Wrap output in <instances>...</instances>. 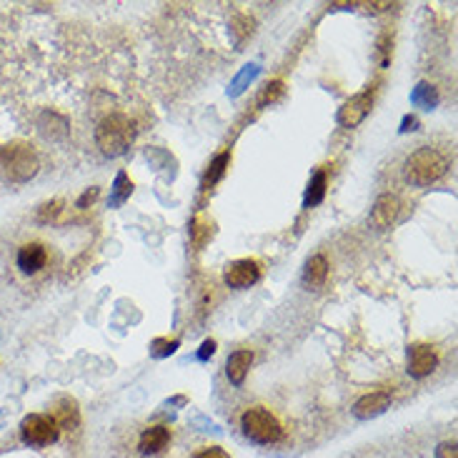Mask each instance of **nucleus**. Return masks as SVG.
<instances>
[{
    "mask_svg": "<svg viewBox=\"0 0 458 458\" xmlns=\"http://www.w3.org/2000/svg\"><path fill=\"white\" fill-rule=\"evenodd\" d=\"M98 193H100L98 188H88L86 193L78 198V203H75V206L81 208V211H83V208H88V206H93V203H96V198H98Z\"/></svg>",
    "mask_w": 458,
    "mask_h": 458,
    "instance_id": "obj_24",
    "label": "nucleus"
},
{
    "mask_svg": "<svg viewBox=\"0 0 458 458\" xmlns=\"http://www.w3.org/2000/svg\"><path fill=\"white\" fill-rule=\"evenodd\" d=\"M258 278H261V266L253 258H238V261L225 266V273H223L225 286L235 288V291L251 288L253 283H258Z\"/></svg>",
    "mask_w": 458,
    "mask_h": 458,
    "instance_id": "obj_7",
    "label": "nucleus"
},
{
    "mask_svg": "<svg viewBox=\"0 0 458 458\" xmlns=\"http://www.w3.org/2000/svg\"><path fill=\"white\" fill-rule=\"evenodd\" d=\"M398 213H401V201L395 195L391 193L378 195V201L371 208V223L376 228H388L395 218H398Z\"/></svg>",
    "mask_w": 458,
    "mask_h": 458,
    "instance_id": "obj_10",
    "label": "nucleus"
},
{
    "mask_svg": "<svg viewBox=\"0 0 458 458\" xmlns=\"http://www.w3.org/2000/svg\"><path fill=\"white\" fill-rule=\"evenodd\" d=\"M436 456H438V458H458L456 443H453V441H446V443H441V446L436 448Z\"/></svg>",
    "mask_w": 458,
    "mask_h": 458,
    "instance_id": "obj_25",
    "label": "nucleus"
},
{
    "mask_svg": "<svg viewBox=\"0 0 458 458\" xmlns=\"http://www.w3.org/2000/svg\"><path fill=\"white\" fill-rule=\"evenodd\" d=\"M411 103L418 105V108H424V110L436 108V105H438V91H436L431 83H418L411 93Z\"/></svg>",
    "mask_w": 458,
    "mask_h": 458,
    "instance_id": "obj_18",
    "label": "nucleus"
},
{
    "mask_svg": "<svg viewBox=\"0 0 458 458\" xmlns=\"http://www.w3.org/2000/svg\"><path fill=\"white\" fill-rule=\"evenodd\" d=\"M178 348V341H168V338H155L153 344H150V355L153 358H168L173 355Z\"/></svg>",
    "mask_w": 458,
    "mask_h": 458,
    "instance_id": "obj_20",
    "label": "nucleus"
},
{
    "mask_svg": "<svg viewBox=\"0 0 458 458\" xmlns=\"http://www.w3.org/2000/svg\"><path fill=\"white\" fill-rule=\"evenodd\" d=\"M258 75H261V65H256V63L246 65V68H243L241 73H238V75L233 78V81H230L228 96H230V98H238L243 91H246L248 86H251L253 81H256Z\"/></svg>",
    "mask_w": 458,
    "mask_h": 458,
    "instance_id": "obj_19",
    "label": "nucleus"
},
{
    "mask_svg": "<svg viewBox=\"0 0 458 458\" xmlns=\"http://www.w3.org/2000/svg\"><path fill=\"white\" fill-rule=\"evenodd\" d=\"M228 163H230V153H228V150H225V153H221V155H216V158L211 161V166H208L206 176H203L201 188L208 190L211 185H216L218 181L225 176V168H228Z\"/></svg>",
    "mask_w": 458,
    "mask_h": 458,
    "instance_id": "obj_17",
    "label": "nucleus"
},
{
    "mask_svg": "<svg viewBox=\"0 0 458 458\" xmlns=\"http://www.w3.org/2000/svg\"><path fill=\"white\" fill-rule=\"evenodd\" d=\"M41 171V158L30 145L11 143L0 148V173L11 183H28Z\"/></svg>",
    "mask_w": 458,
    "mask_h": 458,
    "instance_id": "obj_2",
    "label": "nucleus"
},
{
    "mask_svg": "<svg viewBox=\"0 0 458 458\" xmlns=\"http://www.w3.org/2000/svg\"><path fill=\"white\" fill-rule=\"evenodd\" d=\"M131 193H133V183H131V178H128V173L126 171H121L118 176H115V181H113V188H110V198H108V206L110 208H118V206H123V203L131 198Z\"/></svg>",
    "mask_w": 458,
    "mask_h": 458,
    "instance_id": "obj_15",
    "label": "nucleus"
},
{
    "mask_svg": "<svg viewBox=\"0 0 458 458\" xmlns=\"http://www.w3.org/2000/svg\"><path fill=\"white\" fill-rule=\"evenodd\" d=\"M20 436H23V443H28V446H51V443L58 441L60 428H58L55 418L43 416V413H30L20 424Z\"/></svg>",
    "mask_w": 458,
    "mask_h": 458,
    "instance_id": "obj_5",
    "label": "nucleus"
},
{
    "mask_svg": "<svg viewBox=\"0 0 458 458\" xmlns=\"http://www.w3.org/2000/svg\"><path fill=\"white\" fill-rule=\"evenodd\" d=\"M195 458H230V456H228V451H223V448L213 446V448H203Z\"/></svg>",
    "mask_w": 458,
    "mask_h": 458,
    "instance_id": "obj_26",
    "label": "nucleus"
},
{
    "mask_svg": "<svg viewBox=\"0 0 458 458\" xmlns=\"http://www.w3.org/2000/svg\"><path fill=\"white\" fill-rule=\"evenodd\" d=\"M391 408V393L388 391H373L366 393L363 398H358L353 406V416L361 418V421H371V418L381 416Z\"/></svg>",
    "mask_w": 458,
    "mask_h": 458,
    "instance_id": "obj_9",
    "label": "nucleus"
},
{
    "mask_svg": "<svg viewBox=\"0 0 458 458\" xmlns=\"http://www.w3.org/2000/svg\"><path fill=\"white\" fill-rule=\"evenodd\" d=\"M241 428L251 443L258 446H273L283 438V428L278 424V418L266 408H248L241 416Z\"/></svg>",
    "mask_w": 458,
    "mask_h": 458,
    "instance_id": "obj_4",
    "label": "nucleus"
},
{
    "mask_svg": "<svg viewBox=\"0 0 458 458\" xmlns=\"http://www.w3.org/2000/svg\"><path fill=\"white\" fill-rule=\"evenodd\" d=\"M213 353H216V341H213V338H208V341H203V344H201V348H198V353H195V358H198V361L206 363Z\"/></svg>",
    "mask_w": 458,
    "mask_h": 458,
    "instance_id": "obj_23",
    "label": "nucleus"
},
{
    "mask_svg": "<svg viewBox=\"0 0 458 458\" xmlns=\"http://www.w3.org/2000/svg\"><path fill=\"white\" fill-rule=\"evenodd\" d=\"M408 131H418V118L416 115H406L401 121V133H408Z\"/></svg>",
    "mask_w": 458,
    "mask_h": 458,
    "instance_id": "obj_28",
    "label": "nucleus"
},
{
    "mask_svg": "<svg viewBox=\"0 0 458 458\" xmlns=\"http://www.w3.org/2000/svg\"><path fill=\"white\" fill-rule=\"evenodd\" d=\"M60 211H63V203H60V201L46 203V206L38 211V218H41V221H53V218H55Z\"/></svg>",
    "mask_w": 458,
    "mask_h": 458,
    "instance_id": "obj_22",
    "label": "nucleus"
},
{
    "mask_svg": "<svg viewBox=\"0 0 458 458\" xmlns=\"http://www.w3.org/2000/svg\"><path fill=\"white\" fill-rule=\"evenodd\" d=\"M438 366V353L428 344H413L408 348V373L413 378H426Z\"/></svg>",
    "mask_w": 458,
    "mask_h": 458,
    "instance_id": "obj_8",
    "label": "nucleus"
},
{
    "mask_svg": "<svg viewBox=\"0 0 458 458\" xmlns=\"http://www.w3.org/2000/svg\"><path fill=\"white\" fill-rule=\"evenodd\" d=\"M48 261V253L41 243H25L20 251H18V268L23 270V273L33 275L46 266Z\"/></svg>",
    "mask_w": 458,
    "mask_h": 458,
    "instance_id": "obj_12",
    "label": "nucleus"
},
{
    "mask_svg": "<svg viewBox=\"0 0 458 458\" xmlns=\"http://www.w3.org/2000/svg\"><path fill=\"white\" fill-rule=\"evenodd\" d=\"M378 48H381V65H384V68H388V63H391V55H388V51H391V46H388V35H384V38H381V43H378Z\"/></svg>",
    "mask_w": 458,
    "mask_h": 458,
    "instance_id": "obj_27",
    "label": "nucleus"
},
{
    "mask_svg": "<svg viewBox=\"0 0 458 458\" xmlns=\"http://www.w3.org/2000/svg\"><path fill=\"white\" fill-rule=\"evenodd\" d=\"M281 96H283V83L273 81V83H268V86L263 88V93H261V98H258V105L273 103V100H278Z\"/></svg>",
    "mask_w": 458,
    "mask_h": 458,
    "instance_id": "obj_21",
    "label": "nucleus"
},
{
    "mask_svg": "<svg viewBox=\"0 0 458 458\" xmlns=\"http://www.w3.org/2000/svg\"><path fill=\"white\" fill-rule=\"evenodd\" d=\"M448 171V158L436 148H418L406 158V181L411 185H431L438 178H443Z\"/></svg>",
    "mask_w": 458,
    "mask_h": 458,
    "instance_id": "obj_3",
    "label": "nucleus"
},
{
    "mask_svg": "<svg viewBox=\"0 0 458 458\" xmlns=\"http://www.w3.org/2000/svg\"><path fill=\"white\" fill-rule=\"evenodd\" d=\"M253 366V351H233L225 361V376L233 386H243Z\"/></svg>",
    "mask_w": 458,
    "mask_h": 458,
    "instance_id": "obj_11",
    "label": "nucleus"
},
{
    "mask_svg": "<svg viewBox=\"0 0 458 458\" xmlns=\"http://www.w3.org/2000/svg\"><path fill=\"white\" fill-rule=\"evenodd\" d=\"M136 138L138 126L126 113H108L96 126V143L100 153L108 155V158H118V155L128 153Z\"/></svg>",
    "mask_w": 458,
    "mask_h": 458,
    "instance_id": "obj_1",
    "label": "nucleus"
},
{
    "mask_svg": "<svg viewBox=\"0 0 458 458\" xmlns=\"http://www.w3.org/2000/svg\"><path fill=\"white\" fill-rule=\"evenodd\" d=\"M326 278H328L326 256H321V253H318V256H310L308 263H306V270H303V281L308 283L310 288H318L326 283Z\"/></svg>",
    "mask_w": 458,
    "mask_h": 458,
    "instance_id": "obj_14",
    "label": "nucleus"
},
{
    "mask_svg": "<svg viewBox=\"0 0 458 458\" xmlns=\"http://www.w3.org/2000/svg\"><path fill=\"white\" fill-rule=\"evenodd\" d=\"M371 105H373V91H371V88H368V91H363V93L351 96L348 100L338 108V115H336L338 126H344V128L361 126V123L366 121V115L371 113Z\"/></svg>",
    "mask_w": 458,
    "mask_h": 458,
    "instance_id": "obj_6",
    "label": "nucleus"
},
{
    "mask_svg": "<svg viewBox=\"0 0 458 458\" xmlns=\"http://www.w3.org/2000/svg\"><path fill=\"white\" fill-rule=\"evenodd\" d=\"M326 198V173L318 171L313 173V178H310L308 188H306V195H303V208H313L318 206V203Z\"/></svg>",
    "mask_w": 458,
    "mask_h": 458,
    "instance_id": "obj_16",
    "label": "nucleus"
},
{
    "mask_svg": "<svg viewBox=\"0 0 458 458\" xmlns=\"http://www.w3.org/2000/svg\"><path fill=\"white\" fill-rule=\"evenodd\" d=\"M168 441H171V431H168L166 426H150V428H145L143 436H140V453L150 456V453L163 451V448L168 446Z\"/></svg>",
    "mask_w": 458,
    "mask_h": 458,
    "instance_id": "obj_13",
    "label": "nucleus"
}]
</instances>
